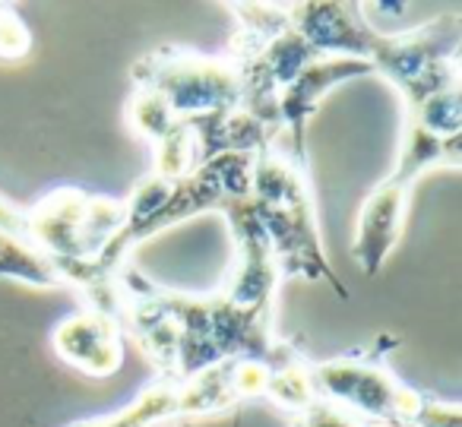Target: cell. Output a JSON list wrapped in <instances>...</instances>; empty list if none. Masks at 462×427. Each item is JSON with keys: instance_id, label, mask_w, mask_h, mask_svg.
<instances>
[{"instance_id": "cell-12", "label": "cell", "mask_w": 462, "mask_h": 427, "mask_svg": "<svg viewBox=\"0 0 462 427\" xmlns=\"http://www.w3.org/2000/svg\"><path fill=\"white\" fill-rule=\"evenodd\" d=\"M462 165V136H437L430 130L418 127L411 121H402V136H399L396 165L393 178L415 187V181L437 168H459Z\"/></svg>"}, {"instance_id": "cell-14", "label": "cell", "mask_w": 462, "mask_h": 427, "mask_svg": "<svg viewBox=\"0 0 462 427\" xmlns=\"http://www.w3.org/2000/svg\"><path fill=\"white\" fill-rule=\"evenodd\" d=\"M124 115H127L130 130H134L136 136H143V140H149L152 146L165 140V136L180 124L178 117L171 115V108H168L155 92L136 89V86H134V92H130L127 111H124Z\"/></svg>"}, {"instance_id": "cell-6", "label": "cell", "mask_w": 462, "mask_h": 427, "mask_svg": "<svg viewBox=\"0 0 462 427\" xmlns=\"http://www.w3.org/2000/svg\"><path fill=\"white\" fill-rule=\"evenodd\" d=\"M374 67L367 60L358 58H320L314 64H308L282 92H279L276 115L282 136L289 134V146L285 153H291L298 162L308 165V146H304V134H308V121L314 117L317 105L339 86L352 83V79L371 77Z\"/></svg>"}, {"instance_id": "cell-10", "label": "cell", "mask_w": 462, "mask_h": 427, "mask_svg": "<svg viewBox=\"0 0 462 427\" xmlns=\"http://www.w3.org/2000/svg\"><path fill=\"white\" fill-rule=\"evenodd\" d=\"M289 20L317 58L367 60L377 39L358 4H289Z\"/></svg>"}, {"instance_id": "cell-3", "label": "cell", "mask_w": 462, "mask_h": 427, "mask_svg": "<svg viewBox=\"0 0 462 427\" xmlns=\"http://www.w3.org/2000/svg\"><path fill=\"white\" fill-rule=\"evenodd\" d=\"M127 222L124 200L98 197L83 187H58L23 209V237L58 266L92 263Z\"/></svg>"}, {"instance_id": "cell-18", "label": "cell", "mask_w": 462, "mask_h": 427, "mask_svg": "<svg viewBox=\"0 0 462 427\" xmlns=\"http://www.w3.org/2000/svg\"><path fill=\"white\" fill-rule=\"evenodd\" d=\"M291 421H295L298 427H365L358 418H352V414L336 408L333 402H327V399H314Z\"/></svg>"}, {"instance_id": "cell-17", "label": "cell", "mask_w": 462, "mask_h": 427, "mask_svg": "<svg viewBox=\"0 0 462 427\" xmlns=\"http://www.w3.org/2000/svg\"><path fill=\"white\" fill-rule=\"evenodd\" d=\"M32 48V35H29L26 23L20 20L14 7L0 4V60H20Z\"/></svg>"}, {"instance_id": "cell-2", "label": "cell", "mask_w": 462, "mask_h": 427, "mask_svg": "<svg viewBox=\"0 0 462 427\" xmlns=\"http://www.w3.org/2000/svg\"><path fill=\"white\" fill-rule=\"evenodd\" d=\"M396 345V336H380L365 348L317 361V399L333 402L365 427H409L418 402V386H409L393 374L390 351Z\"/></svg>"}, {"instance_id": "cell-11", "label": "cell", "mask_w": 462, "mask_h": 427, "mask_svg": "<svg viewBox=\"0 0 462 427\" xmlns=\"http://www.w3.org/2000/svg\"><path fill=\"white\" fill-rule=\"evenodd\" d=\"M266 361V402L289 412L291 418L304 412L317 399L314 389V364L308 361L298 339H279L263 355Z\"/></svg>"}, {"instance_id": "cell-19", "label": "cell", "mask_w": 462, "mask_h": 427, "mask_svg": "<svg viewBox=\"0 0 462 427\" xmlns=\"http://www.w3.org/2000/svg\"><path fill=\"white\" fill-rule=\"evenodd\" d=\"M0 235L16 237V241L23 237V209L4 197H0Z\"/></svg>"}, {"instance_id": "cell-16", "label": "cell", "mask_w": 462, "mask_h": 427, "mask_svg": "<svg viewBox=\"0 0 462 427\" xmlns=\"http://www.w3.org/2000/svg\"><path fill=\"white\" fill-rule=\"evenodd\" d=\"M409 427H462V405L440 399V395L428 393V389H418V402L409 418Z\"/></svg>"}, {"instance_id": "cell-8", "label": "cell", "mask_w": 462, "mask_h": 427, "mask_svg": "<svg viewBox=\"0 0 462 427\" xmlns=\"http://www.w3.org/2000/svg\"><path fill=\"white\" fill-rule=\"evenodd\" d=\"M266 395V361L263 357H228L178 386L174 414H222L235 405Z\"/></svg>"}, {"instance_id": "cell-20", "label": "cell", "mask_w": 462, "mask_h": 427, "mask_svg": "<svg viewBox=\"0 0 462 427\" xmlns=\"http://www.w3.org/2000/svg\"><path fill=\"white\" fill-rule=\"evenodd\" d=\"M291 427H298V424H295V421H291Z\"/></svg>"}, {"instance_id": "cell-9", "label": "cell", "mask_w": 462, "mask_h": 427, "mask_svg": "<svg viewBox=\"0 0 462 427\" xmlns=\"http://www.w3.org/2000/svg\"><path fill=\"white\" fill-rule=\"evenodd\" d=\"M51 345L70 367L89 376H111L124 364L127 336L111 313L83 307V311L67 313L54 326Z\"/></svg>"}, {"instance_id": "cell-1", "label": "cell", "mask_w": 462, "mask_h": 427, "mask_svg": "<svg viewBox=\"0 0 462 427\" xmlns=\"http://www.w3.org/2000/svg\"><path fill=\"white\" fill-rule=\"evenodd\" d=\"M247 200H251L254 216L270 241L282 279L327 282L346 301V285L323 254L308 165L279 146L266 149L254 159Z\"/></svg>"}, {"instance_id": "cell-5", "label": "cell", "mask_w": 462, "mask_h": 427, "mask_svg": "<svg viewBox=\"0 0 462 427\" xmlns=\"http://www.w3.org/2000/svg\"><path fill=\"white\" fill-rule=\"evenodd\" d=\"M130 77L136 89L155 92L178 121L238 111L245 98L241 73L228 54H203L168 45L136 60Z\"/></svg>"}, {"instance_id": "cell-13", "label": "cell", "mask_w": 462, "mask_h": 427, "mask_svg": "<svg viewBox=\"0 0 462 427\" xmlns=\"http://www.w3.org/2000/svg\"><path fill=\"white\" fill-rule=\"evenodd\" d=\"M178 380L171 376H155L134 402H127L124 408H117L115 414H105V418H86L77 421L70 427H165L178 408Z\"/></svg>"}, {"instance_id": "cell-4", "label": "cell", "mask_w": 462, "mask_h": 427, "mask_svg": "<svg viewBox=\"0 0 462 427\" xmlns=\"http://www.w3.org/2000/svg\"><path fill=\"white\" fill-rule=\"evenodd\" d=\"M459 51L462 20L459 14H443L405 32H377L367 64L386 77V83L402 96V111H409L437 92L459 89Z\"/></svg>"}, {"instance_id": "cell-15", "label": "cell", "mask_w": 462, "mask_h": 427, "mask_svg": "<svg viewBox=\"0 0 462 427\" xmlns=\"http://www.w3.org/2000/svg\"><path fill=\"white\" fill-rule=\"evenodd\" d=\"M0 279H20L39 288H60L51 260H45L39 250H32L26 241H16V237H10L7 247L0 250Z\"/></svg>"}, {"instance_id": "cell-7", "label": "cell", "mask_w": 462, "mask_h": 427, "mask_svg": "<svg viewBox=\"0 0 462 427\" xmlns=\"http://www.w3.org/2000/svg\"><path fill=\"white\" fill-rule=\"evenodd\" d=\"M411 184L386 174L383 181L367 190V197L358 206L355 218V241L352 256L361 263L367 275H377L386 266V256L402 241L405 218H409Z\"/></svg>"}]
</instances>
